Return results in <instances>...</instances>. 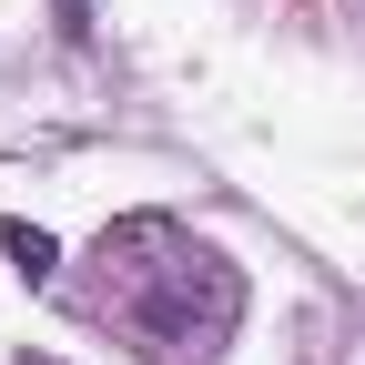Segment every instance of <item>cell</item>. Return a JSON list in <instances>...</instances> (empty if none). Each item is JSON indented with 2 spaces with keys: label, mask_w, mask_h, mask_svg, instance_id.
I'll return each mask as SVG.
<instances>
[{
  "label": "cell",
  "mask_w": 365,
  "mask_h": 365,
  "mask_svg": "<svg viewBox=\"0 0 365 365\" xmlns=\"http://www.w3.org/2000/svg\"><path fill=\"white\" fill-rule=\"evenodd\" d=\"M81 304L112 314V325H132L153 365H213L223 335L244 325V274L213 244H193L182 223H163V213H122L112 234L91 244Z\"/></svg>",
  "instance_id": "cell-1"
},
{
  "label": "cell",
  "mask_w": 365,
  "mask_h": 365,
  "mask_svg": "<svg viewBox=\"0 0 365 365\" xmlns=\"http://www.w3.org/2000/svg\"><path fill=\"white\" fill-rule=\"evenodd\" d=\"M0 264L21 274V284H51V274H61V244L41 234V223H21V213H0Z\"/></svg>",
  "instance_id": "cell-2"
},
{
  "label": "cell",
  "mask_w": 365,
  "mask_h": 365,
  "mask_svg": "<svg viewBox=\"0 0 365 365\" xmlns=\"http://www.w3.org/2000/svg\"><path fill=\"white\" fill-rule=\"evenodd\" d=\"M61 31H71V41H91V0H61Z\"/></svg>",
  "instance_id": "cell-3"
}]
</instances>
